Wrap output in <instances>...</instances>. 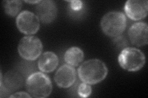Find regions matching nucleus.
Masks as SVG:
<instances>
[{
	"mask_svg": "<svg viewBox=\"0 0 148 98\" xmlns=\"http://www.w3.org/2000/svg\"><path fill=\"white\" fill-rule=\"evenodd\" d=\"M106 64L99 59H90L83 62L78 69L80 80L90 85H95L103 81L108 75Z\"/></svg>",
	"mask_w": 148,
	"mask_h": 98,
	"instance_id": "obj_1",
	"label": "nucleus"
},
{
	"mask_svg": "<svg viewBox=\"0 0 148 98\" xmlns=\"http://www.w3.org/2000/svg\"><path fill=\"white\" fill-rule=\"evenodd\" d=\"M26 88L31 97L44 98L51 95L53 85L51 80L46 74L37 72L32 74L27 78Z\"/></svg>",
	"mask_w": 148,
	"mask_h": 98,
	"instance_id": "obj_2",
	"label": "nucleus"
},
{
	"mask_svg": "<svg viewBox=\"0 0 148 98\" xmlns=\"http://www.w3.org/2000/svg\"><path fill=\"white\" fill-rule=\"evenodd\" d=\"M101 30L108 36L116 38L122 35L127 27V18L123 12H109L101 20Z\"/></svg>",
	"mask_w": 148,
	"mask_h": 98,
	"instance_id": "obj_3",
	"label": "nucleus"
},
{
	"mask_svg": "<svg viewBox=\"0 0 148 98\" xmlns=\"http://www.w3.org/2000/svg\"><path fill=\"white\" fill-rule=\"evenodd\" d=\"M118 62L123 69L135 72L140 70L145 64V55L140 50L128 47L120 52Z\"/></svg>",
	"mask_w": 148,
	"mask_h": 98,
	"instance_id": "obj_4",
	"label": "nucleus"
},
{
	"mask_svg": "<svg viewBox=\"0 0 148 98\" xmlns=\"http://www.w3.org/2000/svg\"><path fill=\"white\" fill-rule=\"evenodd\" d=\"M43 44L38 37L27 36L22 38L18 45V52L27 61H34L41 55Z\"/></svg>",
	"mask_w": 148,
	"mask_h": 98,
	"instance_id": "obj_5",
	"label": "nucleus"
},
{
	"mask_svg": "<svg viewBox=\"0 0 148 98\" xmlns=\"http://www.w3.org/2000/svg\"><path fill=\"white\" fill-rule=\"evenodd\" d=\"M40 20L34 13L29 11L21 12L16 18V26L22 33L28 36L36 33L40 29Z\"/></svg>",
	"mask_w": 148,
	"mask_h": 98,
	"instance_id": "obj_6",
	"label": "nucleus"
},
{
	"mask_svg": "<svg viewBox=\"0 0 148 98\" xmlns=\"http://www.w3.org/2000/svg\"><path fill=\"white\" fill-rule=\"evenodd\" d=\"M124 10L131 20H140L147 15L148 2L146 0H129L125 4Z\"/></svg>",
	"mask_w": 148,
	"mask_h": 98,
	"instance_id": "obj_7",
	"label": "nucleus"
},
{
	"mask_svg": "<svg viewBox=\"0 0 148 98\" xmlns=\"http://www.w3.org/2000/svg\"><path fill=\"white\" fill-rule=\"evenodd\" d=\"M36 16L40 22L45 24L53 22L57 17L58 8L56 4L51 0L41 1L36 7Z\"/></svg>",
	"mask_w": 148,
	"mask_h": 98,
	"instance_id": "obj_8",
	"label": "nucleus"
},
{
	"mask_svg": "<svg viewBox=\"0 0 148 98\" xmlns=\"http://www.w3.org/2000/svg\"><path fill=\"white\" fill-rule=\"evenodd\" d=\"M128 38L131 43L138 47L146 45L148 43V26L145 22L133 24L128 30Z\"/></svg>",
	"mask_w": 148,
	"mask_h": 98,
	"instance_id": "obj_9",
	"label": "nucleus"
},
{
	"mask_svg": "<svg viewBox=\"0 0 148 98\" xmlns=\"http://www.w3.org/2000/svg\"><path fill=\"white\" fill-rule=\"evenodd\" d=\"M76 77L77 73L75 68L69 64H65L60 67L56 72L54 80L59 87L67 88L75 83Z\"/></svg>",
	"mask_w": 148,
	"mask_h": 98,
	"instance_id": "obj_10",
	"label": "nucleus"
},
{
	"mask_svg": "<svg viewBox=\"0 0 148 98\" xmlns=\"http://www.w3.org/2000/svg\"><path fill=\"white\" fill-rule=\"evenodd\" d=\"M59 64L58 56L53 52H46L40 56L38 67L41 72L49 73L54 71Z\"/></svg>",
	"mask_w": 148,
	"mask_h": 98,
	"instance_id": "obj_11",
	"label": "nucleus"
},
{
	"mask_svg": "<svg viewBox=\"0 0 148 98\" xmlns=\"http://www.w3.org/2000/svg\"><path fill=\"white\" fill-rule=\"evenodd\" d=\"M84 58V53L77 47L69 49L64 54V60L66 63L73 67L77 66Z\"/></svg>",
	"mask_w": 148,
	"mask_h": 98,
	"instance_id": "obj_12",
	"label": "nucleus"
},
{
	"mask_svg": "<svg viewBox=\"0 0 148 98\" xmlns=\"http://www.w3.org/2000/svg\"><path fill=\"white\" fill-rule=\"evenodd\" d=\"M22 78L17 73L9 72L4 78V88L1 87V89L4 88V91L8 94L9 92L18 89L22 84Z\"/></svg>",
	"mask_w": 148,
	"mask_h": 98,
	"instance_id": "obj_13",
	"label": "nucleus"
},
{
	"mask_svg": "<svg viewBox=\"0 0 148 98\" xmlns=\"http://www.w3.org/2000/svg\"><path fill=\"white\" fill-rule=\"evenodd\" d=\"M3 6L6 14L11 17H15L19 14L22 7V2L19 0L3 1Z\"/></svg>",
	"mask_w": 148,
	"mask_h": 98,
	"instance_id": "obj_14",
	"label": "nucleus"
},
{
	"mask_svg": "<svg viewBox=\"0 0 148 98\" xmlns=\"http://www.w3.org/2000/svg\"><path fill=\"white\" fill-rule=\"evenodd\" d=\"M92 91L91 87L88 83H82L78 88V94L82 97H87L90 96Z\"/></svg>",
	"mask_w": 148,
	"mask_h": 98,
	"instance_id": "obj_15",
	"label": "nucleus"
},
{
	"mask_svg": "<svg viewBox=\"0 0 148 98\" xmlns=\"http://www.w3.org/2000/svg\"><path fill=\"white\" fill-rule=\"evenodd\" d=\"M114 43L117 49H122V50L125 48L128 47V44H129L127 39L122 35L115 38Z\"/></svg>",
	"mask_w": 148,
	"mask_h": 98,
	"instance_id": "obj_16",
	"label": "nucleus"
},
{
	"mask_svg": "<svg viewBox=\"0 0 148 98\" xmlns=\"http://www.w3.org/2000/svg\"><path fill=\"white\" fill-rule=\"evenodd\" d=\"M9 97H32L31 96L25 92H18L16 93L11 96H9Z\"/></svg>",
	"mask_w": 148,
	"mask_h": 98,
	"instance_id": "obj_17",
	"label": "nucleus"
},
{
	"mask_svg": "<svg viewBox=\"0 0 148 98\" xmlns=\"http://www.w3.org/2000/svg\"><path fill=\"white\" fill-rule=\"evenodd\" d=\"M82 6V3L80 1H71V7L73 10L78 11L80 9Z\"/></svg>",
	"mask_w": 148,
	"mask_h": 98,
	"instance_id": "obj_18",
	"label": "nucleus"
},
{
	"mask_svg": "<svg viewBox=\"0 0 148 98\" xmlns=\"http://www.w3.org/2000/svg\"><path fill=\"white\" fill-rule=\"evenodd\" d=\"M41 1H25V2L30 4H37L39 3Z\"/></svg>",
	"mask_w": 148,
	"mask_h": 98,
	"instance_id": "obj_19",
	"label": "nucleus"
}]
</instances>
